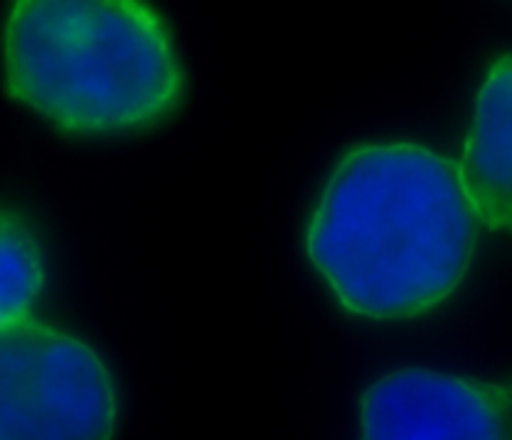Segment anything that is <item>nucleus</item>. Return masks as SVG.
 Segmentation results:
<instances>
[{"label":"nucleus","mask_w":512,"mask_h":440,"mask_svg":"<svg viewBox=\"0 0 512 440\" xmlns=\"http://www.w3.org/2000/svg\"><path fill=\"white\" fill-rule=\"evenodd\" d=\"M510 53L500 55L475 100L473 125L458 163L460 183L483 228L503 233L512 220L510 195Z\"/></svg>","instance_id":"nucleus-5"},{"label":"nucleus","mask_w":512,"mask_h":440,"mask_svg":"<svg viewBox=\"0 0 512 440\" xmlns=\"http://www.w3.org/2000/svg\"><path fill=\"white\" fill-rule=\"evenodd\" d=\"M45 285V258L23 213L0 205V328L28 318Z\"/></svg>","instance_id":"nucleus-6"},{"label":"nucleus","mask_w":512,"mask_h":440,"mask_svg":"<svg viewBox=\"0 0 512 440\" xmlns=\"http://www.w3.org/2000/svg\"><path fill=\"white\" fill-rule=\"evenodd\" d=\"M478 240L455 160L418 143H365L325 180L305 253L348 313L408 320L463 285Z\"/></svg>","instance_id":"nucleus-1"},{"label":"nucleus","mask_w":512,"mask_h":440,"mask_svg":"<svg viewBox=\"0 0 512 440\" xmlns=\"http://www.w3.org/2000/svg\"><path fill=\"white\" fill-rule=\"evenodd\" d=\"M360 440H510V388L443 370H393L360 395Z\"/></svg>","instance_id":"nucleus-4"},{"label":"nucleus","mask_w":512,"mask_h":440,"mask_svg":"<svg viewBox=\"0 0 512 440\" xmlns=\"http://www.w3.org/2000/svg\"><path fill=\"white\" fill-rule=\"evenodd\" d=\"M3 58L10 98L83 138L155 128L185 93L168 25L143 0H13Z\"/></svg>","instance_id":"nucleus-2"},{"label":"nucleus","mask_w":512,"mask_h":440,"mask_svg":"<svg viewBox=\"0 0 512 440\" xmlns=\"http://www.w3.org/2000/svg\"><path fill=\"white\" fill-rule=\"evenodd\" d=\"M118 388L75 335L28 318L0 328V440H113Z\"/></svg>","instance_id":"nucleus-3"}]
</instances>
